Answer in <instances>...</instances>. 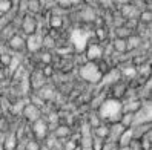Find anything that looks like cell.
<instances>
[{
    "label": "cell",
    "instance_id": "ba28073f",
    "mask_svg": "<svg viewBox=\"0 0 152 150\" xmlns=\"http://www.w3.org/2000/svg\"><path fill=\"white\" fill-rule=\"evenodd\" d=\"M80 20H82L83 23H88V25H94L98 19V14L95 9H92V8H89L86 5H82V8L77 11Z\"/></svg>",
    "mask_w": 152,
    "mask_h": 150
},
{
    "label": "cell",
    "instance_id": "f546056e",
    "mask_svg": "<svg viewBox=\"0 0 152 150\" xmlns=\"http://www.w3.org/2000/svg\"><path fill=\"white\" fill-rule=\"evenodd\" d=\"M54 2H56V6L60 8V9H63V11L72 9V6H71V0H54Z\"/></svg>",
    "mask_w": 152,
    "mask_h": 150
},
{
    "label": "cell",
    "instance_id": "5bb4252c",
    "mask_svg": "<svg viewBox=\"0 0 152 150\" xmlns=\"http://www.w3.org/2000/svg\"><path fill=\"white\" fill-rule=\"evenodd\" d=\"M61 28H65V15L51 14V17H49V29L51 31H60Z\"/></svg>",
    "mask_w": 152,
    "mask_h": 150
},
{
    "label": "cell",
    "instance_id": "484cf974",
    "mask_svg": "<svg viewBox=\"0 0 152 150\" xmlns=\"http://www.w3.org/2000/svg\"><path fill=\"white\" fill-rule=\"evenodd\" d=\"M132 120H134V113H131V112H124L123 115H121V118H120V124L126 129V127H131L132 126Z\"/></svg>",
    "mask_w": 152,
    "mask_h": 150
},
{
    "label": "cell",
    "instance_id": "f1b7e54d",
    "mask_svg": "<svg viewBox=\"0 0 152 150\" xmlns=\"http://www.w3.org/2000/svg\"><path fill=\"white\" fill-rule=\"evenodd\" d=\"M102 122H103V121L100 120V117L97 115V112H95V113H92V115L89 117V120H88V124L91 126V129H95V127H98V126L102 124Z\"/></svg>",
    "mask_w": 152,
    "mask_h": 150
},
{
    "label": "cell",
    "instance_id": "4fadbf2b",
    "mask_svg": "<svg viewBox=\"0 0 152 150\" xmlns=\"http://www.w3.org/2000/svg\"><path fill=\"white\" fill-rule=\"evenodd\" d=\"M94 38L98 41V43H106L109 38V29L106 26H95L94 28Z\"/></svg>",
    "mask_w": 152,
    "mask_h": 150
},
{
    "label": "cell",
    "instance_id": "52a82bcc",
    "mask_svg": "<svg viewBox=\"0 0 152 150\" xmlns=\"http://www.w3.org/2000/svg\"><path fill=\"white\" fill-rule=\"evenodd\" d=\"M6 46L11 51H15V52H25L26 51V37L14 32L11 37L6 40Z\"/></svg>",
    "mask_w": 152,
    "mask_h": 150
},
{
    "label": "cell",
    "instance_id": "74e56055",
    "mask_svg": "<svg viewBox=\"0 0 152 150\" xmlns=\"http://www.w3.org/2000/svg\"><path fill=\"white\" fill-rule=\"evenodd\" d=\"M143 2H145L148 6H151V3H152V0H143Z\"/></svg>",
    "mask_w": 152,
    "mask_h": 150
},
{
    "label": "cell",
    "instance_id": "7c38bea8",
    "mask_svg": "<svg viewBox=\"0 0 152 150\" xmlns=\"http://www.w3.org/2000/svg\"><path fill=\"white\" fill-rule=\"evenodd\" d=\"M111 48H112V55H124L128 54V45H126V38H112L111 41Z\"/></svg>",
    "mask_w": 152,
    "mask_h": 150
},
{
    "label": "cell",
    "instance_id": "d590c367",
    "mask_svg": "<svg viewBox=\"0 0 152 150\" xmlns=\"http://www.w3.org/2000/svg\"><path fill=\"white\" fill-rule=\"evenodd\" d=\"M114 5L117 6H121V5H126V3H131V0H112Z\"/></svg>",
    "mask_w": 152,
    "mask_h": 150
},
{
    "label": "cell",
    "instance_id": "4316f807",
    "mask_svg": "<svg viewBox=\"0 0 152 150\" xmlns=\"http://www.w3.org/2000/svg\"><path fill=\"white\" fill-rule=\"evenodd\" d=\"M12 0H0V14H8L12 9Z\"/></svg>",
    "mask_w": 152,
    "mask_h": 150
},
{
    "label": "cell",
    "instance_id": "8fae6325",
    "mask_svg": "<svg viewBox=\"0 0 152 150\" xmlns=\"http://www.w3.org/2000/svg\"><path fill=\"white\" fill-rule=\"evenodd\" d=\"M109 87H111V98L123 100L124 95H126V92H128V87L129 86H128V83L118 80V81H115L114 84H111Z\"/></svg>",
    "mask_w": 152,
    "mask_h": 150
},
{
    "label": "cell",
    "instance_id": "d6a6232c",
    "mask_svg": "<svg viewBox=\"0 0 152 150\" xmlns=\"http://www.w3.org/2000/svg\"><path fill=\"white\" fill-rule=\"evenodd\" d=\"M58 120H60V117H58V113L57 112H51L49 115H48V124L49 126H52V124H58Z\"/></svg>",
    "mask_w": 152,
    "mask_h": 150
},
{
    "label": "cell",
    "instance_id": "d4e9b609",
    "mask_svg": "<svg viewBox=\"0 0 152 150\" xmlns=\"http://www.w3.org/2000/svg\"><path fill=\"white\" fill-rule=\"evenodd\" d=\"M3 147H5V150H15V147H17V138H15V135H8L5 139H3Z\"/></svg>",
    "mask_w": 152,
    "mask_h": 150
},
{
    "label": "cell",
    "instance_id": "ac0fdd59",
    "mask_svg": "<svg viewBox=\"0 0 152 150\" xmlns=\"http://www.w3.org/2000/svg\"><path fill=\"white\" fill-rule=\"evenodd\" d=\"M69 135H71V127L68 124H57L54 130V138L65 139V138H69Z\"/></svg>",
    "mask_w": 152,
    "mask_h": 150
},
{
    "label": "cell",
    "instance_id": "603a6c76",
    "mask_svg": "<svg viewBox=\"0 0 152 150\" xmlns=\"http://www.w3.org/2000/svg\"><path fill=\"white\" fill-rule=\"evenodd\" d=\"M131 34H134L128 26H124V25H121V26H115L114 28V35L117 38H128Z\"/></svg>",
    "mask_w": 152,
    "mask_h": 150
},
{
    "label": "cell",
    "instance_id": "7a4b0ae2",
    "mask_svg": "<svg viewBox=\"0 0 152 150\" xmlns=\"http://www.w3.org/2000/svg\"><path fill=\"white\" fill-rule=\"evenodd\" d=\"M78 72L85 81L91 83V84H98L103 78V72L98 67L97 61H85L83 64H80Z\"/></svg>",
    "mask_w": 152,
    "mask_h": 150
},
{
    "label": "cell",
    "instance_id": "2e32d148",
    "mask_svg": "<svg viewBox=\"0 0 152 150\" xmlns=\"http://www.w3.org/2000/svg\"><path fill=\"white\" fill-rule=\"evenodd\" d=\"M132 139H134L132 129L131 127H126V129L121 132V135L118 136V139H117V147H126V146H129Z\"/></svg>",
    "mask_w": 152,
    "mask_h": 150
},
{
    "label": "cell",
    "instance_id": "b9f144b4",
    "mask_svg": "<svg viewBox=\"0 0 152 150\" xmlns=\"http://www.w3.org/2000/svg\"><path fill=\"white\" fill-rule=\"evenodd\" d=\"M2 115H3V113H2V109H0V118H2Z\"/></svg>",
    "mask_w": 152,
    "mask_h": 150
},
{
    "label": "cell",
    "instance_id": "83f0119b",
    "mask_svg": "<svg viewBox=\"0 0 152 150\" xmlns=\"http://www.w3.org/2000/svg\"><path fill=\"white\" fill-rule=\"evenodd\" d=\"M25 150H42V144L39 139H29L25 144Z\"/></svg>",
    "mask_w": 152,
    "mask_h": 150
},
{
    "label": "cell",
    "instance_id": "9a60e30c",
    "mask_svg": "<svg viewBox=\"0 0 152 150\" xmlns=\"http://www.w3.org/2000/svg\"><path fill=\"white\" fill-rule=\"evenodd\" d=\"M34 55L37 57V60L43 64H54V58H52V52L48 49H40L37 52H34Z\"/></svg>",
    "mask_w": 152,
    "mask_h": 150
},
{
    "label": "cell",
    "instance_id": "1f68e13d",
    "mask_svg": "<svg viewBox=\"0 0 152 150\" xmlns=\"http://www.w3.org/2000/svg\"><path fill=\"white\" fill-rule=\"evenodd\" d=\"M103 143H104V139H100V138H97V136L92 135V144H91L92 150H102Z\"/></svg>",
    "mask_w": 152,
    "mask_h": 150
},
{
    "label": "cell",
    "instance_id": "3957f363",
    "mask_svg": "<svg viewBox=\"0 0 152 150\" xmlns=\"http://www.w3.org/2000/svg\"><path fill=\"white\" fill-rule=\"evenodd\" d=\"M152 118V112H151V103L149 100L141 101V106L138 107L137 112H134V120H132V126H137V124H148L151 122ZM131 126V127H132Z\"/></svg>",
    "mask_w": 152,
    "mask_h": 150
},
{
    "label": "cell",
    "instance_id": "8d00e7d4",
    "mask_svg": "<svg viewBox=\"0 0 152 150\" xmlns=\"http://www.w3.org/2000/svg\"><path fill=\"white\" fill-rule=\"evenodd\" d=\"M117 150H131V147L129 146H126V147H117Z\"/></svg>",
    "mask_w": 152,
    "mask_h": 150
},
{
    "label": "cell",
    "instance_id": "5b68a950",
    "mask_svg": "<svg viewBox=\"0 0 152 150\" xmlns=\"http://www.w3.org/2000/svg\"><path fill=\"white\" fill-rule=\"evenodd\" d=\"M31 129H32V133L35 136V139H39V141H43V139H46L48 138V133H49V124H48V121L45 120V118H39V120H35L31 122Z\"/></svg>",
    "mask_w": 152,
    "mask_h": 150
},
{
    "label": "cell",
    "instance_id": "6da1fadb",
    "mask_svg": "<svg viewBox=\"0 0 152 150\" xmlns=\"http://www.w3.org/2000/svg\"><path fill=\"white\" fill-rule=\"evenodd\" d=\"M121 107V100H115L109 96V98H104L97 107V115L106 124H114V122H118L123 115Z\"/></svg>",
    "mask_w": 152,
    "mask_h": 150
},
{
    "label": "cell",
    "instance_id": "ffe728a7",
    "mask_svg": "<svg viewBox=\"0 0 152 150\" xmlns=\"http://www.w3.org/2000/svg\"><path fill=\"white\" fill-rule=\"evenodd\" d=\"M92 132H94V136H97V138H100V139H108V135H109V124H106V122H102L98 127H95V129H92Z\"/></svg>",
    "mask_w": 152,
    "mask_h": 150
},
{
    "label": "cell",
    "instance_id": "9c48e42d",
    "mask_svg": "<svg viewBox=\"0 0 152 150\" xmlns=\"http://www.w3.org/2000/svg\"><path fill=\"white\" fill-rule=\"evenodd\" d=\"M42 37H43V35L39 34V31L35 34L28 35V37H26V51L31 52V54L40 51L42 49Z\"/></svg>",
    "mask_w": 152,
    "mask_h": 150
},
{
    "label": "cell",
    "instance_id": "e0dca14e",
    "mask_svg": "<svg viewBox=\"0 0 152 150\" xmlns=\"http://www.w3.org/2000/svg\"><path fill=\"white\" fill-rule=\"evenodd\" d=\"M141 41H143V38L140 37V35H137L135 32L131 34L129 37L126 38L128 51H138V49H140V46H141Z\"/></svg>",
    "mask_w": 152,
    "mask_h": 150
},
{
    "label": "cell",
    "instance_id": "30bf717a",
    "mask_svg": "<svg viewBox=\"0 0 152 150\" xmlns=\"http://www.w3.org/2000/svg\"><path fill=\"white\" fill-rule=\"evenodd\" d=\"M22 115L25 117L26 121H35V120H39L42 117V112H40V107H37V106H34L32 103H26L25 104V107L22 110Z\"/></svg>",
    "mask_w": 152,
    "mask_h": 150
},
{
    "label": "cell",
    "instance_id": "f35d334b",
    "mask_svg": "<svg viewBox=\"0 0 152 150\" xmlns=\"http://www.w3.org/2000/svg\"><path fill=\"white\" fill-rule=\"evenodd\" d=\"M74 150H82V146H80V144H77V146L74 147Z\"/></svg>",
    "mask_w": 152,
    "mask_h": 150
},
{
    "label": "cell",
    "instance_id": "8992f818",
    "mask_svg": "<svg viewBox=\"0 0 152 150\" xmlns=\"http://www.w3.org/2000/svg\"><path fill=\"white\" fill-rule=\"evenodd\" d=\"M20 31L28 37L31 34H35L39 31V25H37V19L32 15V14H28L26 12L23 17H22V22H20Z\"/></svg>",
    "mask_w": 152,
    "mask_h": 150
},
{
    "label": "cell",
    "instance_id": "277c9868",
    "mask_svg": "<svg viewBox=\"0 0 152 150\" xmlns=\"http://www.w3.org/2000/svg\"><path fill=\"white\" fill-rule=\"evenodd\" d=\"M83 54H85V58L88 61H98L100 58L104 57V51H103V45L102 43H98L97 40L95 41H89L85 51H83Z\"/></svg>",
    "mask_w": 152,
    "mask_h": 150
},
{
    "label": "cell",
    "instance_id": "44dd1931",
    "mask_svg": "<svg viewBox=\"0 0 152 150\" xmlns=\"http://www.w3.org/2000/svg\"><path fill=\"white\" fill-rule=\"evenodd\" d=\"M151 22H152V11H151V8H146V9L140 11V14H138V23L151 26Z\"/></svg>",
    "mask_w": 152,
    "mask_h": 150
},
{
    "label": "cell",
    "instance_id": "60d3db41",
    "mask_svg": "<svg viewBox=\"0 0 152 150\" xmlns=\"http://www.w3.org/2000/svg\"><path fill=\"white\" fill-rule=\"evenodd\" d=\"M0 150H5V147H3V143H0Z\"/></svg>",
    "mask_w": 152,
    "mask_h": 150
},
{
    "label": "cell",
    "instance_id": "d6986e66",
    "mask_svg": "<svg viewBox=\"0 0 152 150\" xmlns=\"http://www.w3.org/2000/svg\"><path fill=\"white\" fill-rule=\"evenodd\" d=\"M131 129H132V136H134V139H138V138H141L143 135H145L148 130H151V122H148V124L132 126Z\"/></svg>",
    "mask_w": 152,
    "mask_h": 150
},
{
    "label": "cell",
    "instance_id": "7402d4cb",
    "mask_svg": "<svg viewBox=\"0 0 152 150\" xmlns=\"http://www.w3.org/2000/svg\"><path fill=\"white\" fill-rule=\"evenodd\" d=\"M42 9V0H26V12L37 14Z\"/></svg>",
    "mask_w": 152,
    "mask_h": 150
},
{
    "label": "cell",
    "instance_id": "ab89813d",
    "mask_svg": "<svg viewBox=\"0 0 152 150\" xmlns=\"http://www.w3.org/2000/svg\"><path fill=\"white\" fill-rule=\"evenodd\" d=\"M82 150H92V147H82Z\"/></svg>",
    "mask_w": 152,
    "mask_h": 150
},
{
    "label": "cell",
    "instance_id": "4dcf8cb0",
    "mask_svg": "<svg viewBox=\"0 0 152 150\" xmlns=\"http://www.w3.org/2000/svg\"><path fill=\"white\" fill-rule=\"evenodd\" d=\"M45 78H49L52 74H54V64H43V67L40 69Z\"/></svg>",
    "mask_w": 152,
    "mask_h": 150
},
{
    "label": "cell",
    "instance_id": "e575fe53",
    "mask_svg": "<svg viewBox=\"0 0 152 150\" xmlns=\"http://www.w3.org/2000/svg\"><path fill=\"white\" fill-rule=\"evenodd\" d=\"M75 146H77L75 139H69V141H66V143H65V149L63 150H74Z\"/></svg>",
    "mask_w": 152,
    "mask_h": 150
},
{
    "label": "cell",
    "instance_id": "836d02e7",
    "mask_svg": "<svg viewBox=\"0 0 152 150\" xmlns=\"http://www.w3.org/2000/svg\"><path fill=\"white\" fill-rule=\"evenodd\" d=\"M25 104H26V101H17V104L14 106V109H12V113H15V115L22 113V110H23V107H25Z\"/></svg>",
    "mask_w": 152,
    "mask_h": 150
},
{
    "label": "cell",
    "instance_id": "cb8c5ba5",
    "mask_svg": "<svg viewBox=\"0 0 152 150\" xmlns=\"http://www.w3.org/2000/svg\"><path fill=\"white\" fill-rule=\"evenodd\" d=\"M138 141H140L141 150H151V143H152V133H151V130H148L141 138H138Z\"/></svg>",
    "mask_w": 152,
    "mask_h": 150
}]
</instances>
